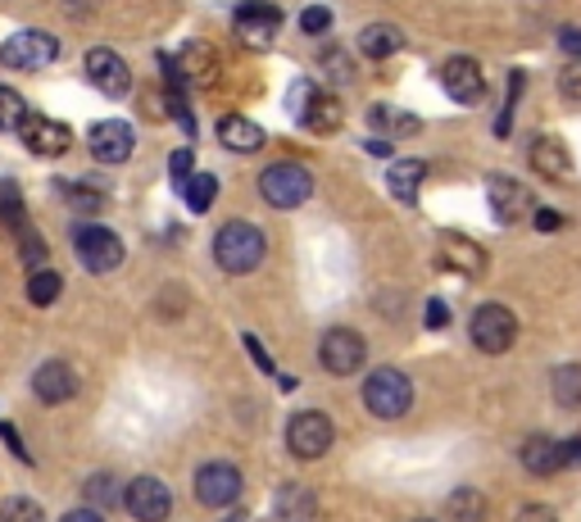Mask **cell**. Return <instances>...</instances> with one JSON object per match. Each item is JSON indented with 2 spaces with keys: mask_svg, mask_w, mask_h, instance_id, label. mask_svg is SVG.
Masks as SVG:
<instances>
[{
  "mask_svg": "<svg viewBox=\"0 0 581 522\" xmlns=\"http://www.w3.org/2000/svg\"><path fill=\"white\" fill-rule=\"evenodd\" d=\"M310 96H314V82H295V86H291V101H287V109L300 118V109H304V101H310Z\"/></svg>",
  "mask_w": 581,
  "mask_h": 522,
  "instance_id": "41",
  "label": "cell"
},
{
  "mask_svg": "<svg viewBox=\"0 0 581 522\" xmlns=\"http://www.w3.org/2000/svg\"><path fill=\"white\" fill-rule=\"evenodd\" d=\"M59 291H65V278H59L55 268H33V278H27V300L46 310V304L59 300Z\"/></svg>",
  "mask_w": 581,
  "mask_h": 522,
  "instance_id": "29",
  "label": "cell"
},
{
  "mask_svg": "<svg viewBox=\"0 0 581 522\" xmlns=\"http://www.w3.org/2000/svg\"><path fill=\"white\" fill-rule=\"evenodd\" d=\"M219 141L228 150H236V155H255V150L264 146V128L246 114H223L219 118Z\"/></svg>",
  "mask_w": 581,
  "mask_h": 522,
  "instance_id": "21",
  "label": "cell"
},
{
  "mask_svg": "<svg viewBox=\"0 0 581 522\" xmlns=\"http://www.w3.org/2000/svg\"><path fill=\"white\" fill-rule=\"evenodd\" d=\"M518 522H559V518H555V513H549L545 504H527L523 513H518Z\"/></svg>",
  "mask_w": 581,
  "mask_h": 522,
  "instance_id": "45",
  "label": "cell"
},
{
  "mask_svg": "<svg viewBox=\"0 0 581 522\" xmlns=\"http://www.w3.org/2000/svg\"><path fill=\"white\" fill-rule=\"evenodd\" d=\"M450 323V310H445V300H427V327H445Z\"/></svg>",
  "mask_w": 581,
  "mask_h": 522,
  "instance_id": "43",
  "label": "cell"
},
{
  "mask_svg": "<svg viewBox=\"0 0 581 522\" xmlns=\"http://www.w3.org/2000/svg\"><path fill=\"white\" fill-rule=\"evenodd\" d=\"M86 146H91V155H96L101 164H124L137 150V132L128 128L124 118H101V123H91Z\"/></svg>",
  "mask_w": 581,
  "mask_h": 522,
  "instance_id": "13",
  "label": "cell"
},
{
  "mask_svg": "<svg viewBox=\"0 0 581 522\" xmlns=\"http://www.w3.org/2000/svg\"><path fill=\"white\" fill-rule=\"evenodd\" d=\"M246 350H251V355H255V363H259V368H264V373H272V359H268V355H264V350H259V341H255V336H246Z\"/></svg>",
  "mask_w": 581,
  "mask_h": 522,
  "instance_id": "46",
  "label": "cell"
},
{
  "mask_svg": "<svg viewBox=\"0 0 581 522\" xmlns=\"http://www.w3.org/2000/svg\"><path fill=\"white\" fill-rule=\"evenodd\" d=\"M0 522H46L42 504L27 500V496H10L5 504H0Z\"/></svg>",
  "mask_w": 581,
  "mask_h": 522,
  "instance_id": "32",
  "label": "cell"
},
{
  "mask_svg": "<svg viewBox=\"0 0 581 522\" xmlns=\"http://www.w3.org/2000/svg\"><path fill=\"white\" fill-rule=\"evenodd\" d=\"M65 5H69L73 14H82V10H96V0H65Z\"/></svg>",
  "mask_w": 581,
  "mask_h": 522,
  "instance_id": "49",
  "label": "cell"
},
{
  "mask_svg": "<svg viewBox=\"0 0 581 522\" xmlns=\"http://www.w3.org/2000/svg\"><path fill=\"white\" fill-rule=\"evenodd\" d=\"M310 192H314V173L304 164H268L259 173V196L272 209H295L310 200Z\"/></svg>",
  "mask_w": 581,
  "mask_h": 522,
  "instance_id": "3",
  "label": "cell"
},
{
  "mask_svg": "<svg viewBox=\"0 0 581 522\" xmlns=\"http://www.w3.org/2000/svg\"><path fill=\"white\" fill-rule=\"evenodd\" d=\"M124 504L137 522H164L173 513V490L160 477H137L124 486Z\"/></svg>",
  "mask_w": 581,
  "mask_h": 522,
  "instance_id": "12",
  "label": "cell"
},
{
  "mask_svg": "<svg viewBox=\"0 0 581 522\" xmlns=\"http://www.w3.org/2000/svg\"><path fill=\"white\" fill-rule=\"evenodd\" d=\"M278 513H282V518H310V513H314V496H310L304 486H287L282 500H278Z\"/></svg>",
  "mask_w": 581,
  "mask_h": 522,
  "instance_id": "33",
  "label": "cell"
},
{
  "mask_svg": "<svg viewBox=\"0 0 581 522\" xmlns=\"http://www.w3.org/2000/svg\"><path fill=\"white\" fill-rule=\"evenodd\" d=\"M19 137H23V146L33 150V155H42V160L65 155V150H69V141H73L69 123H55V118H46V114H23V123H19Z\"/></svg>",
  "mask_w": 581,
  "mask_h": 522,
  "instance_id": "14",
  "label": "cell"
},
{
  "mask_svg": "<svg viewBox=\"0 0 581 522\" xmlns=\"http://www.w3.org/2000/svg\"><path fill=\"white\" fill-rule=\"evenodd\" d=\"M518 459H523V468H527L532 477L559 473V445L549 441V437H527L523 450H518Z\"/></svg>",
  "mask_w": 581,
  "mask_h": 522,
  "instance_id": "24",
  "label": "cell"
},
{
  "mask_svg": "<svg viewBox=\"0 0 581 522\" xmlns=\"http://www.w3.org/2000/svg\"><path fill=\"white\" fill-rule=\"evenodd\" d=\"M78 245V264L86 268V272H114L118 264H124V241H118V232H109V228H78V236H73Z\"/></svg>",
  "mask_w": 581,
  "mask_h": 522,
  "instance_id": "11",
  "label": "cell"
},
{
  "mask_svg": "<svg viewBox=\"0 0 581 522\" xmlns=\"http://www.w3.org/2000/svg\"><path fill=\"white\" fill-rule=\"evenodd\" d=\"M441 264L450 272H458V278H473V282L486 278V268H491L486 251L473 236H464V232H441Z\"/></svg>",
  "mask_w": 581,
  "mask_h": 522,
  "instance_id": "16",
  "label": "cell"
},
{
  "mask_svg": "<svg viewBox=\"0 0 581 522\" xmlns=\"http://www.w3.org/2000/svg\"><path fill=\"white\" fill-rule=\"evenodd\" d=\"M532 169L545 177V182H563L572 173V155L559 137H536L532 141Z\"/></svg>",
  "mask_w": 581,
  "mask_h": 522,
  "instance_id": "22",
  "label": "cell"
},
{
  "mask_svg": "<svg viewBox=\"0 0 581 522\" xmlns=\"http://www.w3.org/2000/svg\"><path fill=\"white\" fill-rule=\"evenodd\" d=\"M278 27H282V10L268 5V0H241V5L232 10V33L241 46L251 50H268L272 42H278Z\"/></svg>",
  "mask_w": 581,
  "mask_h": 522,
  "instance_id": "4",
  "label": "cell"
},
{
  "mask_svg": "<svg viewBox=\"0 0 581 522\" xmlns=\"http://www.w3.org/2000/svg\"><path fill=\"white\" fill-rule=\"evenodd\" d=\"M549 386H555V401H559L563 409H581V363H563V368H555Z\"/></svg>",
  "mask_w": 581,
  "mask_h": 522,
  "instance_id": "27",
  "label": "cell"
},
{
  "mask_svg": "<svg viewBox=\"0 0 581 522\" xmlns=\"http://www.w3.org/2000/svg\"><path fill=\"white\" fill-rule=\"evenodd\" d=\"M323 69H327V78H350V59H346V50H323Z\"/></svg>",
  "mask_w": 581,
  "mask_h": 522,
  "instance_id": "38",
  "label": "cell"
},
{
  "mask_svg": "<svg viewBox=\"0 0 581 522\" xmlns=\"http://www.w3.org/2000/svg\"><path fill=\"white\" fill-rule=\"evenodd\" d=\"M213 196H219V182H213V173H191L187 182H182V200H187V209L205 213L213 205Z\"/></svg>",
  "mask_w": 581,
  "mask_h": 522,
  "instance_id": "28",
  "label": "cell"
},
{
  "mask_svg": "<svg viewBox=\"0 0 581 522\" xmlns=\"http://www.w3.org/2000/svg\"><path fill=\"white\" fill-rule=\"evenodd\" d=\"M486 200H491V209H496V219H500V223L527 219V209H532L527 187H523L518 177H509V173H496V177H491V187H486Z\"/></svg>",
  "mask_w": 581,
  "mask_h": 522,
  "instance_id": "17",
  "label": "cell"
},
{
  "mask_svg": "<svg viewBox=\"0 0 581 522\" xmlns=\"http://www.w3.org/2000/svg\"><path fill=\"white\" fill-rule=\"evenodd\" d=\"M33 391H37L42 405H65V401H73V395H78V373L65 359H50V363H42L37 373H33Z\"/></svg>",
  "mask_w": 581,
  "mask_h": 522,
  "instance_id": "18",
  "label": "cell"
},
{
  "mask_svg": "<svg viewBox=\"0 0 581 522\" xmlns=\"http://www.w3.org/2000/svg\"><path fill=\"white\" fill-rule=\"evenodd\" d=\"M173 65H177L182 82L209 86L213 78H219V50H213L209 42H187V46H182V55H173Z\"/></svg>",
  "mask_w": 581,
  "mask_h": 522,
  "instance_id": "19",
  "label": "cell"
},
{
  "mask_svg": "<svg viewBox=\"0 0 581 522\" xmlns=\"http://www.w3.org/2000/svg\"><path fill=\"white\" fill-rule=\"evenodd\" d=\"M441 86L454 105H481L486 96V73L473 55H450L441 65Z\"/></svg>",
  "mask_w": 581,
  "mask_h": 522,
  "instance_id": "10",
  "label": "cell"
},
{
  "mask_svg": "<svg viewBox=\"0 0 581 522\" xmlns=\"http://www.w3.org/2000/svg\"><path fill=\"white\" fill-rule=\"evenodd\" d=\"M300 27H304V33H310V37H323L327 27H332V10H327V5H304V14H300Z\"/></svg>",
  "mask_w": 581,
  "mask_h": 522,
  "instance_id": "36",
  "label": "cell"
},
{
  "mask_svg": "<svg viewBox=\"0 0 581 522\" xmlns=\"http://www.w3.org/2000/svg\"><path fill=\"white\" fill-rule=\"evenodd\" d=\"M400 46H405V37H400V27H391V23H369L359 33V50L369 59H391Z\"/></svg>",
  "mask_w": 581,
  "mask_h": 522,
  "instance_id": "26",
  "label": "cell"
},
{
  "mask_svg": "<svg viewBox=\"0 0 581 522\" xmlns=\"http://www.w3.org/2000/svg\"><path fill=\"white\" fill-rule=\"evenodd\" d=\"M264 251H268L264 232L246 219H232V223H223L219 232H213V264H219L223 272H232V278L255 272L264 264Z\"/></svg>",
  "mask_w": 581,
  "mask_h": 522,
  "instance_id": "1",
  "label": "cell"
},
{
  "mask_svg": "<svg viewBox=\"0 0 581 522\" xmlns=\"http://www.w3.org/2000/svg\"><path fill=\"white\" fill-rule=\"evenodd\" d=\"M169 169H173V182L182 187V182H187L196 169H191V150H173V160H169Z\"/></svg>",
  "mask_w": 581,
  "mask_h": 522,
  "instance_id": "39",
  "label": "cell"
},
{
  "mask_svg": "<svg viewBox=\"0 0 581 522\" xmlns=\"http://www.w3.org/2000/svg\"><path fill=\"white\" fill-rule=\"evenodd\" d=\"M332 437H336V427L327 414L318 409H300L291 422H287V450L295 459H323L332 450Z\"/></svg>",
  "mask_w": 581,
  "mask_h": 522,
  "instance_id": "7",
  "label": "cell"
},
{
  "mask_svg": "<svg viewBox=\"0 0 581 522\" xmlns=\"http://www.w3.org/2000/svg\"><path fill=\"white\" fill-rule=\"evenodd\" d=\"M65 196H69V200H73L78 209H91V213H96V209L105 205V200H101L96 192H78V187H65Z\"/></svg>",
  "mask_w": 581,
  "mask_h": 522,
  "instance_id": "42",
  "label": "cell"
},
{
  "mask_svg": "<svg viewBox=\"0 0 581 522\" xmlns=\"http://www.w3.org/2000/svg\"><path fill=\"white\" fill-rule=\"evenodd\" d=\"M300 123L310 132H318V137H332V132H341V123H346V105L332 96V91H318L314 86V96H310V105L300 109Z\"/></svg>",
  "mask_w": 581,
  "mask_h": 522,
  "instance_id": "20",
  "label": "cell"
},
{
  "mask_svg": "<svg viewBox=\"0 0 581 522\" xmlns=\"http://www.w3.org/2000/svg\"><path fill=\"white\" fill-rule=\"evenodd\" d=\"M196 500L209 504V509H228L241 500V473L232 464H223V459H213V464H205L196 473Z\"/></svg>",
  "mask_w": 581,
  "mask_h": 522,
  "instance_id": "15",
  "label": "cell"
},
{
  "mask_svg": "<svg viewBox=\"0 0 581 522\" xmlns=\"http://www.w3.org/2000/svg\"><path fill=\"white\" fill-rule=\"evenodd\" d=\"M536 228H541V232H555V228H559V213H555V209H541V213H536Z\"/></svg>",
  "mask_w": 581,
  "mask_h": 522,
  "instance_id": "48",
  "label": "cell"
},
{
  "mask_svg": "<svg viewBox=\"0 0 581 522\" xmlns=\"http://www.w3.org/2000/svg\"><path fill=\"white\" fill-rule=\"evenodd\" d=\"M55 55H59V42L50 33H42V27H23V33H14L0 46V59H5L10 69H46V65H55Z\"/></svg>",
  "mask_w": 581,
  "mask_h": 522,
  "instance_id": "9",
  "label": "cell"
},
{
  "mask_svg": "<svg viewBox=\"0 0 581 522\" xmlns=\"http://www.w3.org/2000/svg\"><path fill=\"white\" fill-rule=\"evenodd\" d=\"M559 468H581V437L559 445Z\"/></svg>",
  "mask_w": 581,
  "mask_h": 522,
  "instance_id": "40",
  "label": "cell"
},
{
  "mask_svg": "<svg viewBox=\"0 0 581 522\" xmlns=\"http://www.w3.org/2000/svg\"><path fill=\"white\" fill-rule=\"evenodd\" d=\"M369 123H373V132H382V137H414L422 128L418 114L395 109V105H373L369 109Z\"/></svg>",
  "mask_w": 581,
  "mask_h": 522,
  "instance_id": "25",
  "label": "cell"
},
{
  "mask_svg": "<svg viewBox=\"0 0 581 522\" xmlns=\"http://www.w3.org/2000/svg\"><path fill=\"white\" fill-rule=\"evenodd\" d=\"M422 177H427V164L422 160H395L391 173H386V187L400 205H418V192H422Z\"/></svg>",
  "mask_w": 581,
  "mask_h": 522,
  "instance_id": "23",
  "label": "cell"
},
{
  "mask_svg": "<svg viewBox=\"0 0 581 522\" xmlns=\"http://www.w3.org/2000/svg\"><path fill=\"white\" fill-rule=\"evenodd\" d=\"M473 346L481 355H504L513 346V336H518V318L509 304H481V310L473 314Z\"/></svg>",
  "mask_w": 581,
  "mask_h": 522,
  "instance_id": "8",
  "label": "cell"
},
{
  "mask_svg": "<svg viewBox=\"0 0 581 522\" xmlns=\"http://www.w3.org/2000/svg\"><path fill=\"white\" fill-rule=\"evenodd\" d=\"M82 69H86L91 86H96L101 96H109V101H124L128 91H132V69H128V59L118 55V50H109V46H91V50L82 55Z\"/></svg>",
  "mask_w": 581,
  "mask_h": 522,
  "instance_id": "5",
  "label": "cell"
},
{
  "mask_svg": "<svg viewBox=\"0 0 581 522\" xmlns=\"http://www.w3.org/2000/svg\"><path fill=\"white\" fill-rule=\"evenodd\" d=\"M363 359H369V341H363L355 327H332V332H323V341H318V363L327 368L332 378L359 373Z\"/></svg>",
  "mask_w": 581,
  "mask_h": 522,
  "instance_id": "6",
  "label": "cell"
},
{
  "mask_svg": "<svg viewBox=\"0 0 581 522\" xmlns=\"http://www.w3.org/2000/svg\"><path fill=\"white\" fill-rule=\"evenodd\" d=\"M523 82H527L523 73H509V101H504V114H500V123H496V132H500V137H509V123H513V105L523 101Z\"/></svg>",
  "mask_w": 581,
  "mask_h": 522,
  "instance_id": "35",
  "label": "cell"
},
{
  "mask_svg": "<svg viewBox=\"0 0 581 522\" xmlns=\"http://www.w3.org/2000/svg\"><path fill=\"white\" fill-rule=\"evenodd\" d=\"M559 46H563L572 59H581V27H563V33H559Z\"/></svg>",
  "mask_w": 581,
  "mask_h": 522,
  "instance_id": "44",
  "label": "cell"
},
{
  "mask_svg": "<svg viewBox=\"0 0 581 522\" xmlns=\"http://www.w3.org/2000/svg\"><path fill=\"white\" fill-rule=\"evenodd\" d=\"M559 91L568 101H581V59H572V65L563 69V78H559Z\"/></svg>",
  "mask_w": 581,
  "mask_h": 522,
  "instance_id": "37",
  "label": "cell"
},
{
  "mask_svg": "<svg viewBox=\"0 0 581 522\" xmlns=\"http://www.w3.org/2000/svg\"><path fill=\"white\" fill-rule=\"evenodd\" d=\"M27 114V101L19 96V91L0 86V132H19V123Z\"/></svg>",
  "mask_w": 581,
  "mask_h": 522,
  "instance_id": "31",
  "label": "cell"
},
{
  "mask_svg": "<svg viewBox=\"0 0 581 522\" xmlns=\"http://www.w3.org/2000/svg\"><path fill=\"white\" fill-rule=\"evenodd\" d=\"M445 509H450V518H454V522H481V509H486V500H481V490H473V486H458L454 496L445 500Z\"/></svg>",
  "mask_w": 581,
  "mask_h": 522,
  "instance_id": "30",
  "label": "cell"
},
{
  "mask_svg": "<svg viewBox=\"0 0 581 522\" xmlns=\"http://www.w3.org/2000/svg\"><path fill=\"white\" fill-rule=\"evenodd\" d=\"M363 405L373 418H405L414 405V382L400 368H373L369 382H363Z\"/></svg>",
  "mask_w": 581,
  "mask_h": 522,
  "instance_id": "2",
  "label": "cell"
},
{
  "mask_svg": "<svg viewBox=\"0 0 581 522\" xmlns=\"http://www.w3.org/2000/svg\"><path fill=\"white\" fill-rule=\"evenodd\" d=\"M59 522H105V518H101L96 509H73V513H65Z\"/></svg>",
  "mask_w": 581,
  "mask_h": 522,
  "instance_id": "47",
  "label": "cell"
},
{
  "mask_svg": "<svg viewBox=\"0 0 581 522\" xmlns=\"http://www.w3.org/2000/svg\"><path fill=\"white\" fill-rule=\"evenodd\" d=\"M86 500H96V504H124V486H118L114 477H91L86 482Z\"/></svg>",
  "mask_w": 581,
  "mask_h": 522,
  "instance_id": "34",
  "label": "cell"
}]
</instances>
